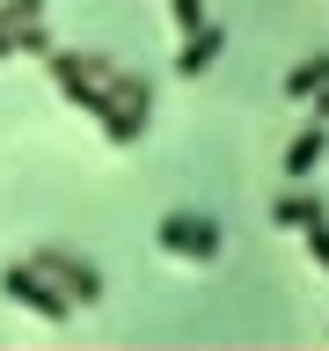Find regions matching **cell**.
<instances>
[{
	"label": "cell",
	"mask_w": 329,
	"mask_h": 351,
	"mask_svg": "<svg viewBox=\"0 0 329 351\" xmlns=\"http://www.w3.org/2000/svg\"><path fill=\"white\" fill-rule=\"evenodd\" d=\"M322 161H329V132H322V125H307L300 139L285 147V176H293V183H307V176L322 169Z\"/></svg>",
	"instance_id": "6"
},
{
	"label": "cell",
	"mask_w": 329,
	"mask_h": 351,
	"mask_svg": "<svg viewBox=\"0 0 329 351\" xmlns=\"http://www.w3.org/2000/svg\"><path fill=\"white\" fill-rule=\"evenodd\" d=\"M0 293H8L15 307H29L37 322H51V329H59V322H73V307H66L59 293H51V285L29 271V263H8V271H0Z\"/></svg>",
	"instance_id": "4"
},
{
	"label": "cell",
	"mask_w": 329,
	"mask_h": 351,
	"mask_svg": "<svg viewBox=\"0 0 329 351\" xmlns=\"http://www.w3.org/2000/svg\"><path fill=\"white\" fill-rule=\"evenodd\" d=\"M29 22H44V0H0V29H8V37L29 29Z\"/></svg>",
	"instance_id": "9"
},
{
	"label": "cell",
	"mask_w": 329,
	"mask_h": 351,
	"mask_svg": "<svg viewBox=\"0 0 329 351\" xmlns=\"http://www.w3.org/2000/svg\"><path fill=\"white\" fill-rule=\"evenodd\" d=\"M271 219H278V227H315V219H329V205L293 191V197H278V205H271Z\"/></svg>",
	"instance_id": "8"
},
{
	"label": "cell",
	"mask_w": 329,
	"mask_h": 351,
	"mask_svg": "<svg viewBox=\"0 0 329 351\" xmlns=\"http://www.w3.org/2000/svg\"><path fill=\"white\" fill-rule=\"evenodd\" d=\"M51 81H59L66 103H81L88 117H103L110 147H139L147 139V117H154V88L139 81V73H125L117 59H103V51H51Z\"/></svg>",
	"instance_id": "1"
},
{
	"label": "cell",
	"mask_w": 329,
	"mask_h": 351,
	"mask_svg": "<svg viewBox=\"0 0 329 351\" xmlns=\"http://www.w3.org/2000/svg\"><path fill=\"white\" fill-rule=\"evenodd\" d=\"M300 234H307V256L329 271V219H315V227H300Z\"/></svg>",
	"instance_id": "11"
},
{
	"label": "cell",
	"mask_w": 329,
	"mask_h": 351,
	"mask_svg": "<svg viewBox=\"0 0 329 351\" xmlns=\"http://www.w3.org/2000/svg\"><path fill=\"white\" fill-rule=\"evenodd\" d=\"M29 271H37V278L51 285L66 307H95V300H103V271H95L88 256H66V249H37V256H29Z\"/></svg>",
	"instance_id": "2"
},
{
	"label": "cell",
	"mask_w": 329,
	"mask_h": 351,
	"mask_svg": "<svg viewBox=\"0 0 329 351\" xmlns=\"http://www.w3.org/2000/svg\"><path fill=\"white\" fill-rule=\"evenodd\" d=\"M219 51H227V29H219V22H205V29H191V37H183V51H175V73H183V81H197V73H205Z\"/></svg>",
	"instance_id": "5"
},
{
	"label": "cell",
	"mask_w": 329,
	"mask_h": 351,
	"mask_svg": "<svg viewBox=\"0 0 329 351\" xmlns=\"http://www.w3.org/2000/svg\"><path fill=\"white\" fill-rule=\"evenodd\" d=\"M154 241H161L175 263H219V219L212 213H169L154 227Z\"/></svg>",
	"instance_id": "3"
},
{
	"label": "cell",
	"mask_w": 329,
	"mask_h": 351,
	"mask_svg": "<svg viewBox=\"0 0 329 351\" xmlns=\"http://www.w3.org/2000/svg\"><path fill=\"white\" fill-rule=\"evenodd\" d=\"M169 15H175V29H183V37H191V29H205V0H169Z\"/></svg>",
	"instance_id": "10"
},
{
	"label": "cell",
	"mask_w": 329,
	"mask_h": 351,
	"mask_svg": "<svg viewBox=\"0 0 329 351\" xmlns=\"http://www.w3.org/2000/svg\"><path fill=\"white\" fill-rule=\"evenodd\" d=\"M322 88H329V51H315V59H300L293 73H285V95H293V103L322 95Z\"/></svg>",
	"instance_id": "7"
},
{
	"label": "cell",
	"mask_w": 329,
	"mask_h": 351,
	"mask_svg": "<svg viewBox=\"0 0 329 351\" xmlns=\"http://www.w3.org/2000/svg\"><path fill=\"white\" fill-rule=\"evenodd\" d=\"M322 117H329V88H322V95H315V125H322Z\"/></svg>",
	"instance_id": "12"
}]
</instances>
